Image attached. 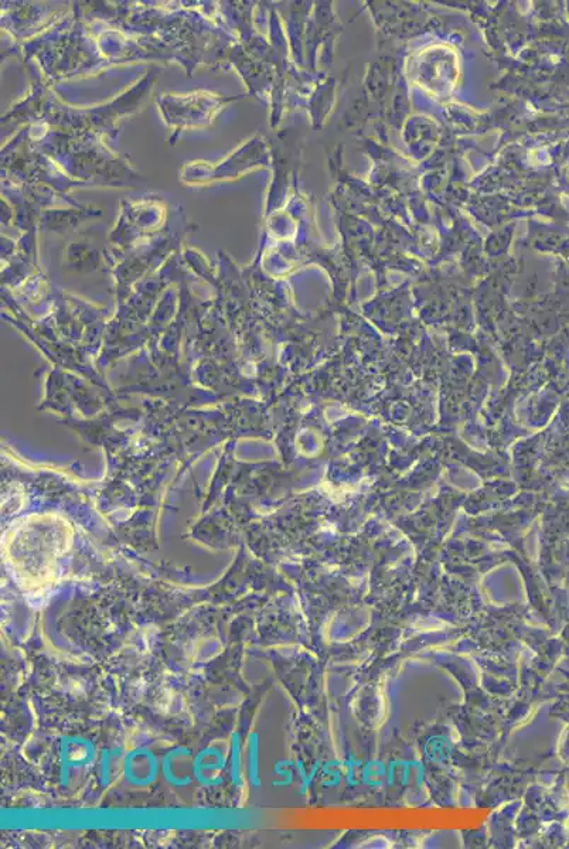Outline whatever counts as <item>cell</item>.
I'll list each match as a JSON object with an SVG mask.
<instances>
[{
  "instance_id": "obj_6",
  "label": "cell",
  "mask_w": 569,
  "mask_h": 849,
  "mask_svg": "<svg viewBox=\"0 0 569 849\" xmlns=\"http://www.w3.org/2000/svg\"><path fill=\"white\" fill-rule=\"evenodd\" d=\"M248 780H250L251 789L260 783V780H258L257 743L252 742V736L248 741Z\"/></svg>"
},
{
  "instance_id": "obj_4",
  "label": "cell",
  "mask_w": 569,
  "mask_h": 849,
  "mask_svg": "<svg viewBox=\"0 0 569 849\" xmlns=\"http://www.w3.org/2000/svg\"><path fill=\"white\" fill-rule=\"evenodd\" d=\"M226 750L218 745L206 746L194 756V777L204 789L223 786L227 770Z\"/></svg>"
},
{
  "instance_id": "obj_5",
  "label": "cell",
  "mask_w": 569,
  "mask_h": 849,
  "mask_svg": "<svg viewBox=\"0 0 569 849\" xmlns=\"http://www.w3.org/2000/svg\"><path fill=\"white\" fill-rule=\"evenodd\" d=\"M241 745L238 741V735H234L233 746H231L230 765H228V773H230L231 782L240 789L243 784V776H241Z\"/></svg>"
},
{
  "instance_id": "obj_1",
  "label": "cell",
  "mask_w": 569,
  "mask_h": 849,
  "mask_svg": "<svg viewBox=\"0 0 569 849\" xmlns=\"http://www.w3.org/2000/svg\"><path fill=\"white\" fill-rule=\"evenodd\" d=\"M95 746L83 736H66L61 739L59 749L60 783L71 789L83 782L88 770L95 763Z\"/></svg>"
},
{
  "instance_id": "obj_3",
  "label": "cell",
  "mask_w": 569,
  "mask_h": 849,
  "mask_svg": "<svg viewBox=\"0 0 569 849\" xmlns=\"http://www.w3.org/2000/svg\"><path fill=\"white\" fill-rule=\"evenodd\" d=\"M121 773L132 789H149L160 775V759L149 748H136L122 760Z\"/></svg>"
},
{
  "instance_id": "obj_2",
  "label": "cell",
  "mask_w": 569,
  "mask_h": 849,
  "mask_svg": "<svg viewBox=\"0 0 569 849\" xmlns=\"http://www.w3.org/2000/svg\"><path fill=\"white\" fill-rule=\"evenodd\" d=\"M160 775L176 793H187L196 784L192 750L179 746L170 749L160 760Z\"/></svg>"
}]
</instances>
